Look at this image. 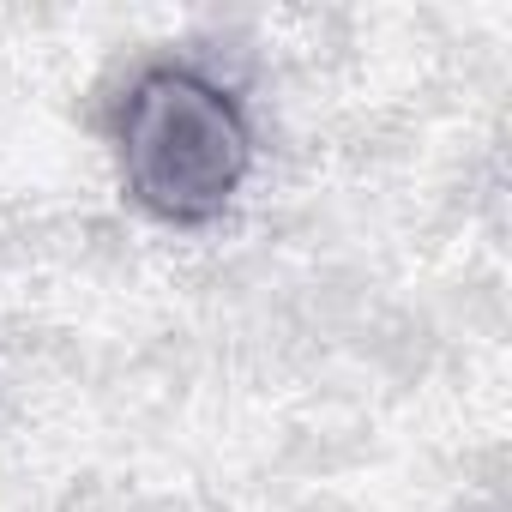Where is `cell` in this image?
Segmentation results:
<instances>
[{
    "label": "cell",
    "instance_id": "obj_1",
    "mask_svg": "<svg viewBox=\"0 0 512 512\" xmlns=\"http://www.w3.org/2000/svg\"><path fill=\"white\" fill-rule=\"evenodd\" d=\"M253 169V133L235 97L187 67H157L121 109L127 193L163 223H211Z\"/></svg>",
    "mask_w": 512,
    "mask_h": 512
}]
</instances>
